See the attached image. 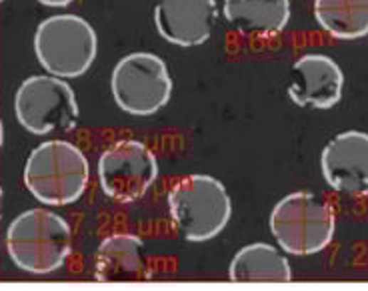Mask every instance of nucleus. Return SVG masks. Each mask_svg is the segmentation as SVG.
<instances>
[{"instance_id": "nucleus-6", "label": "nucleus", "mask_w": 368, "mask_h": 291, "mask_svg": "<svg viewBox=\"0 0 368 291\" xmlns=\"http://www.w3.org/2000/svg\"><path fill=\"white\" fill-rule=\"evenodd\" d=\"M110 88L115 103L125 113L148 117L170 101L172 78L160 56L152 53H132L115 66Z\"/></svg>"}, {"instance_id": "nucleus-18", "label": "nucleus", "mask_w": 368, "mask_h": 291, "mask_svg": "<svg viewBox=\"0 0 368 291\" xmlns=\"http://www.w3.org/2000/svg\"><path fill=\"white\" fill-rule=\"evenodd\" d=\"M0 211H2V189H0Z\"/></svg>"}, {"instance_id": "nucleus-11", "label": "nucleus", "mask_w": 368, "mask_h": 291, "mask_svg": "<svg viewBox=\"0 0 368 291\" xmlns=\"http://www.w3.org/2000/svg\"><path fill=\"white\" fill-rule=\"evenodd\" d=\"M345 75L326 54H305L293 65L288 97L298 107L330 108L342 97Z\"/></svg>"}, {"instance_id": "nucleus-15", "label": "nucleus", "mask_w": 368, "mask_h": 291, "mask_svg": "<svg viewBox=\"0 0 368 291\" xmlns=\"http://www.w3.org/2000/svg\"><path fill=\"white\" fill-rule=\"evenodd\" d=\"M315 16L332 39L354 41L368 34V0H315Z\"/></svg>"}, {"instance_id": "nucleus-8", "label": "nucleus", "mask_w": 368, "mask_h": 291, "mask_svg": "<svg viewBox=\"0 0 368 291\" xmlns=\"http://www.w3.org/2000/svg\"><path fill=\"white\" fill-rule=\"evenodd\" d=\"M158 163L144 143L125 139L108 147L98 161V181L106 197L132 203L157 181Z\"/></svg>"}, {"instance_id": "nucleus-16", "label": "nucleus", "mask_w": 368, "mask_h": 291, "mask_svg": "<svg viewBox=\"0 0 368 291\" xmlns=\"http://www.w3.org/2000/svg\"><path fill=\"white\" fill-rule=\"evenodd\" d=\"M44 6H68L73 0H38Z\"/></svg>"}, {"instance_id": "nucleus-17", "label": "nucleus", "mask_w": 368, "mask_h": 291, "mask_svg": "<svg viewBox=\"0 0 368 291\" xmlns=\"http://www.w3.org/2000/svg\"><path fill=\"white\" fill-rule=\"evenodd\" d=\"M0 145H2V123H0Z\"/></svg>"}, {"instance_id": "nucleus-14", "label": "nucleus", "mask_w": 368, "mask_h": 291, "mask_svg": "<svg viewBox=\"0 0 368 291\" xmlns=\"http://www.w3.org/2000/svg\"><path fill=\"white\" fill-rule=\"evenodd\" d=\"M228 277L236 283H288L293 271L278 249L268 243H253L234 255Z\"/></svg>"}, {"instance_id": "nucleus-3", "label": "nucleus", "mask_w": 368, "mask_h": 291, "mask_svg": "<svg viewBox=\"0 0 368 291\" xmlns=\"http://www.w3.org/2000/svg\"><path fill=\"white\" fill-rule=\"evenodd\" d=\"M169 209L177 229L194 243L216 238L232 215L231 197L211 175H189L177 181L169 193Z\"/></svg>"}, {"instance_id": "nucleus-9", "label": "nucleus", "mask_w": 368, "mask_h": 291, "mask_svg": "<svg viewBox=\"0 0 368 291\" xmlns=\"http://www.w3.org/2000/svg\"><path fill=\"white\" fill-rule=\"evenodd\" d=\"M325 181L338 193L368 195V135L360 131L340 133L320 157Z\"/></svg>"}, {"instance_id": "nucleus-10", "label": "nucleus", "mask_w": 368, "mask_h": 291, "mask_svg": "<svg viewBox=\"0 0 368 291\" xmlns=\"http://www.w3.org/2000/svg\"><path fill=\"white\" fill-rule=\"evenodd\" d=\"M216 19V0H158L154 9L158 34L184 48L206 43Z\"/></svg>"}, {"instance_id": "nucleus-7", "label": "nucleus", "mask_w": 368, "mask_h": 291, "mask_svg": "<svg viewBox=\"0 0 368 291\" xmlns=\"http://www.w3.org/2000/svg\"><path fill=\"white\" fill-rule=\"evenodd\" d=\"M16 119L32 135L53 131L68 133L76 127L78 105L74 91L58 76L34 75L26 78L14 98Z\"/></svg>"}, {"instance_id": "nucleus-5", "label": "nucleus", "mask_w": 368, "mask_h": 291, "mask_svg": "<svg viewBox=\"0 0 368 291\" xmlns=\"http://www.w3.org/2000/svg\"><path fill=\"white\" fill-rule=\"evenodd\" d=\"M34 53L46 73L61 78H76L95 63V29L74 14L51 16L36 29Z\"/></svg>"}, {"instance_id": "nucleus-4", "label": "nucleus", "mask_w": 368, "mask_h": 291, "mask_svg": "<svg viewBox=\"0 0 368 291\" xmlns=\"http://www.w3.org/2000/svg\"><path fill=\"white\" fill-rule=\"evenodd\" d=\"M337 229L332 205L308 191L286 195L273 209L270 231L290 255H315L330 245Z\"/></svg>"}, {"instance_id": "nucleus-1", "label": "nucleus", "mask_w": 368, "mask_h": 291, "mask_svg": "<svg viewBox=\"0 0 368 291\" xmlns=\"http://www.w3.org/2000/svg\"><path fill=\"white\" fill-rule=\"evenodd\" d=\"M73 247V231L63 217L46 209L19 215L6 231V249L16 267L32 275H48L63 267Z\"/></svg>"}, {"instance_id": "nucleus-2", "label": "nucleus", "mask_w": 368, "mask_h": 291, "mask_svg": "<svg viewBox=\"0 0 368 291\" xmlns=\"http://www.w3.org/2000/svg\"><path fill=\"white\" fill-rule=\"evenodd\" d=\"M90 179L88 161L68 141H46L31 153L24 185L44 205H68L80 199Z\"/></svg>"}, {"instance_id": "nucleus-12", "label": "nucleus", "mask_w": 368, "mask_h": 291, "mask_svg": "<svg viewBox=\"0 0 368 291\" xmlns=\"http://www.w3.org/2000/svg\"><path fill=\"white\" fill-rule=\"evenodd\" d=\"M95 277L105 283L150 280L144 243L130 233H115L106 238L96 251Z\"/></svg>"}, {"instance_id": "nucleus-13", "label": "nucleus", "mask_w": 368, "mask_h": 291, "mask_svg": "<svg viewBox=\"0 0 368 291\" xmlns=\"http://www.w3.org/2000/svg\"><path fill=\"white\" fill-rule=\"evenodd\" d=\"M224 16L236 33L274 39L290 19V0H224Z\"/></svg>"}]
</instances>
